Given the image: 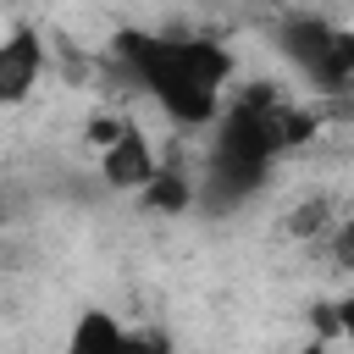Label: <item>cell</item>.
Here are the masks:
<instances>
[{"instance_id": "8", "label": "cell", "mask_w": 354, "mask_h": 354, "mask_svg": "<svg viewBox=\"0 0 354 354\" xmlns=\"http://www.w3.org/2000/svg\"><path fill=\"white\" fill-rule=\"evenodd\" d=\"M326 227H332V199H321V194L304 199V205L288 216V232H293V238H321Z\"/></svg>"}, {"instance_id": "7", "label": "cell", "mask_w": 354, "mask_h": 354, "mask_svg": "<svg viewBox=\"0 0 354 354\" xmlns=\"http://www.w3.org/2000/svg\"><path fill=\"white\" fill-rule=\"evenodd\" d=\"M122 343H127V326L111 310H83L72 321V337H66L72 354H83V348H122Z\"/></svg>"}, {"instance_id": "3", "label": "cell", "mask_w": 354, "mask_h": 354, "mask_svg": "<svg viewBox=\"0 0 354 354\" xmlns=\"http://www.w3.org/2000/svg\"><path fill=\"white\" fill-rule=\"evenodd\" d=\"M282 55L326 94H343L348 77H354V33L348 28H332L321 17H288L282 33H277Z\"/></svg>"}, {"instance_id": "6", "label": "cell", "mask_w": 354, "mask_h": 354, "mask_svg": "<svg viewBox=\"0 0 354 354\" xmlns=\"http://www.w3.org/2000/svg\"><path fill=\"white\" fill-rule=\"evenodd\" d=\"M138 199H144L149 210H160V216H183V210H194V177H188L183 166L155 160V171H149V183L138 188Z\"/></svg>"}, {"instance_id": "2", "label": "cell", "mask_w": 354, "mask_h": 354, "mask_svg": "<svg viewBox=\"0 0 354 354\" xmlns=\"http://www.w3.org/2000/svg\"><path fill=\"white\" fill-rule=\"evenodd\" d=\"M122 66L138 77V88L177 122V127H210L221 111V88L232 77V55L216 39L199 33H144L122 28L116 33Z\"/></svg>"}, {"instance_id": "4", "label": "cell", "mask_w": 354, "mask_h": 354, "mask_svg": "<svg viewBox=\"0 0 354 354\" xmlns=\"http://www.w3.org/2000/svg\"><path fill=\"white\" fill-rule=\"evenodd\" d=\"M44 77V33L17 22L0 33V105H22Z\"/></svg>"}, {"instance_id": "1", "label": "cell", "mask_w": 354, "mask_h": 354, "mask_svg": "<svg viewBox=\"0 0 354 354\" xmlns=\"http://www.w3.org/2000/svg\"><path fill=\"white\" fill-rule=\"evenodd\" d=\"M216 144H210V166L194 183V205L205 210H238L243 199H254L266 188V171L277 166L282 149H293L299 138H310L315 116L288 111L277 94H243L227 111H216Z\"/></svg>"}, {"instance_id": "5", "label": "cell", "mask_w": 354, "mask_h": 354, "mask_svg": "<svg viewBox=\"0 0 354 354\" xmlns=\"http://www.w3.org/2000/svg\"><path fill=\"white\" fill-rule=\"evenodd\" d=\"M155 144L133 127V122H122L105 144H100V177L116 188V194H138L144 183H149V171H155Z\"/></svg>"}]
</instances>
